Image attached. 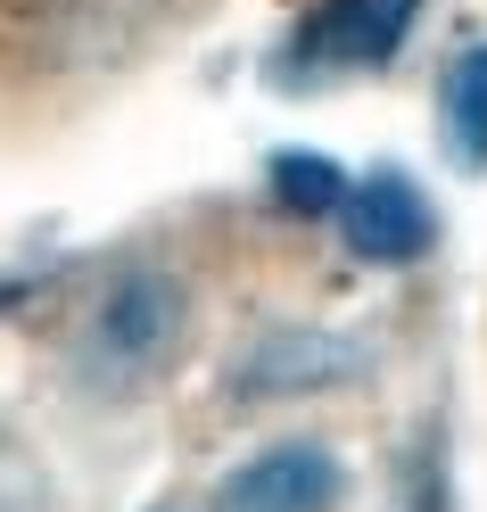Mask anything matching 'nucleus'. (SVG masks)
Instances as JSON below:
<instances>
[{
    "label": "nucleus",
    "mask_w": 487,
    "mask_h": 512,
    "mask_svg": "<svg viewBox=\"0 0 487 512\" xmlns=\"http://www.w3.org/2000/svg\"><path fill=\"white\" fill-rule=\"evenodd\" d=\"M438 133L463 174H487V42L454 50L438 75Z\"/></svg>",
    "instance_id": "obj_6"
},
{
    "label": "nucleus",
    "mask_w": 487,
    "mask_h": 512,
    "mask_svg": "<svg viewBox=\"0 0 487 512\" xmlns=\"http://www.w3.org/2000/svg\"><path fill=\"white\" fill-rule=\"evenodd\" d=\"M355 372V347L322 339V331H265L256 356L240 364V397H306L322 380H347Z\"/></svg>",
    "instance_id": "obj_5"
},
{
    "label": "nucleus",
    "mask_w": 487,
    "mask_h": 512,
    "mask_svg": "<svg viewBox=\"0 0 487 512\" xmlns=\"http://www.w3.org/2000/svg\"><path fill=\"white\" fill-rule=\"evenodd\" d=\"M421 0H322V9L289 34V67L298 75H331V67H380L397 58V42L413 34Z\"/></svg>",
    "instance_id": "obj_2"
},
{
    "label": "nucleus",
    "mask_w": 487,
    "mask_h": 512,
    "mask_svg": "<svg viewBox=\"0 0 487 512\" xmlns=\"http://www.w3.org/2000/svg\"><path fill=\"white\" fill-rule=\"evenodd\" d=\"M265 182H273V199L289 215H339L347 207V174L331 166V157H314V149H281L265 166Z\"/></svg>",
    "instance_id": "obj_7"
},
{
    "label": "nucleus",
    "mask_w": 487,
    "mask_h": 512,
    "mask_svg": "<svg viewBox=\"0 0 487 512\" xmlns=\"http://www.w3.org/2000/svg\"><path fill=\"white\" fill-rule=\"evenodd\" d=\"M0 512H58L42 455L25 438H9V430H0Z\"/></svg>",
    "instance_id": "obj_8"
},
{
    "label": "nucleus",
    "mask_w": 487,
    "mask_h": 512,
    "mask_svg": "<svg viewBox=\"0 0 487 512\" xmlns=\"http://www.w3.org/2000/svg\"><path fill=\"white\" fill-rule=\"evenodd\" d=\"M339 488H347V479L331 463V446L289 438V446H265L256 463H240L232 479H223V504L215 512H331Z\"/></svg>",
    "instance_id": "obj_4"
},
{
    "label": "nucleus",
    "mask_w": 487,
    "mask_h": 512,
    "mask_svg": "<svg viewBox=\"0 0 487 512\" xmlns=\"http://www.w3.org/2000/svg\"><path fill=\"white\" fill-rule=\"evenodd\" d=\"M25 290H34V281H17V273H9V281H0V314H9V306H17Z\"/></svg>",
    "instance_id": "obj_9"
},
{
    "label": "nucleus",
    "mask_w": 487,
    "mask_h": 512,
    "mask_svg": "<svg viewBox=\"0 0 487 512\" xmlns=\"http://www.w3.org/2000/svg\"><path fill=\"white\" fill-rule=\"evenodd\" d=\"M339 232H347V248L364 256V265H413V256H430L438 215H430V199H421L413 174L380 166V174H364V182H347Z\"/></svg>",
    "instance_id": "obj_3"
},
{
    "label": "nucleus",
    "mask_w": 487,
    "mask_h": 512,
    "mask_svg": "<svg viewBox=\"0 0 487 512\" xmlns=\"http://www.w3.org/2000/svg\"><path fill=\"white\" fill-rule=\"evenodd\" d=\"M182 331H190L182 281L157 273V265H133V273H116L100 290V306H91V323L75 339V372L91 389H108V397L149 389V380L182 356Z\"/></svg>",
    "instance_id": "obj_1"
}]
</instances>
